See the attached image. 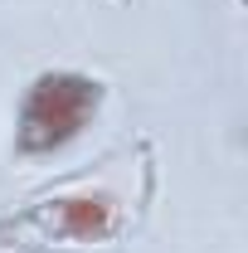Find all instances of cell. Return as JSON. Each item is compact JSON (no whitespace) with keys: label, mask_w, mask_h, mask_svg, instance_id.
I'll list each match as a JSON object with an SVG mask.
<instances>
[{"label":"cell","mask_w":248,"mask_h":253,"mask_svg":"<svg viewBox=\"0 0 248 253\" xmlns=\"http://www.w3.org/2000/svg\"><path fill=\"white\" fill-rule=\"evenodd\" d=\"M107 97V83L78 68H44L34 73L15 107V156L39 161L63 151L68 141L83 136V126L97 117Z\"/></svg>","instance_id":"2"},{"label":"cell","mask_w":248,"mask_h":253,"mask_svg":"<svg viewBox=\"0 0 248 253\" xmlns=\"http://www.w3.org/2000/svg\"><path fill=\"white\" fill-rule=\"evenodd\" d=\"M156 200V146L131 136L0 214V253H83L126 244Z\"/></svg>","instance_id":"1"}]
</instances>
